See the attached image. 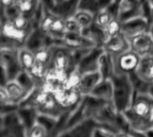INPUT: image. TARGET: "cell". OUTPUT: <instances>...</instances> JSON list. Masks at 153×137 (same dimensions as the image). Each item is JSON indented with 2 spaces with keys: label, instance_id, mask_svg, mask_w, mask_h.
<instances>
[{
  "label": "cell",
  "instance_id": "obj_1",
  "mask_svg": "<svg viewBox=\"0 0 153 137\" xmlns=\"http://www.w3.org/2000/svg\"><path fill=\"white\" fill-rule=\"evenodd\" d=\"M51 48L52 59L50 69L56 70H67L71 72L76 67L73 58L72 50L65 46H51Z\"/></svg>",
  "mask_w": 153,
  "mask_h": 137
},
{
  "label": "cell",
  "instance_id": "obj_2",
  "mask_svg": "<svg viewBox=\"0 0 153 137\" xmlns=\"http://www.w3.org/2000/svg\"><path fill=\"white\" fill-rule=\"evenodd\" d=\"M116 74H134L141 62V56L132 50H128L114 57Z\"/></svg>",
  "mask_w": 153,
  "mask_h": 137
},
{
  "label": "cell",
  "instance_id": "obj_3",
  "mask_svg": "<svg viewBox=\"0 0 153 137\" xmlns=\"http://www.w3.org/2000/svg\"><path fill=\"white\" fill-rule=\"evenodd\" d=\"M143 3L142 0H120L117 8V18L123 22L137 16H143Z\"/></svg>",
  "mask_w": 153,
  "mask_h": 137
},
{
  "label": "cell",
  "instance_id": "obj_4",
  "mask_svg": "<svg viewBox=\"0 0 153 137\" xmlns=\"http://www.w3.org/2000/svg\"><path fill=\"white\" fill-rule=\"evenodd\" d=\"M150 21L143 16H137L122 22V34L128 39L149 31Z\"/></svg>",
  "mask_w": 153,
  "mask_h": 137
},
{
  "label": "cell",
  "instance_id": "obj_5",
  "mask_svg": "<svg viewBox=\"0 0 153 137\" xmlns=\"http://www.w3.org/2000/svg\"><path fill=\"white\" fill-rule=\"evenodd\" d=\"M130 110L137 117L153 123V98L150 95H143L138 96Z\"/></svg>",
  "mask_w": 153,
  "mask_h": 137
},
{
  "label": "cell",
  "instance_id": "obj_6",
  "mask_svg": "<svg viewBox=\"0 0 153 137\" xmlns=\"http://www.w3.org/2000/svg\"><path fill=\"white\" fill-rule=\"evenodd\" d=\"M130 50L134 51L141 57L153 53V37L149 32H144L129 38Z\"/></svg>",
  "mask_w": 153,
  "mask_h": 137
},
{
  "label": "cell",
  "instance_id": "obj_7",
  "mask_svg": "<svg viewBox=\"0 0 153 137\" xmlns=\"http://www.w3.org/2000/svg\"><path fill=\"white\" fill-rule=\"evenodd\" d=\"M102 48L106 53L116 57L130 50L129 39L121 33L119 35L108 38L107 41L104 43Z\"/></svg>",
  "mask_w": 153,
  "mask_h": 137
},
{
  "label": "cell",
  "instance_id": "obj_8",
  "mask_svg": "<svg viewBox=\"0 0 153 137\" xmlns=\"http://www.w3.org/2000/svg\"><path fill=\"white\" fill-rule=\"evenodd\" d=\"M30 32L19 29L14 26V24L6 20H2V26H1V36L2 37L13 41L19 44L22 46H24L25 41L29 36Z\"/></svg>",
  "mask_w": 153,
  "mask_h": 137
},
{
  "label": "cell",
  "instance_id": "obj_9",
  "mask_svg": "<svg viewBox=\"0 0 153 137\" xmlns=\"http://www.w3.org/2000/svg\"><path fill=\"white\" fill-rule=\"evenodd\" d=\"M63 41H64V45L70 50L92 49L95 47H99L91 38L87 37L82 33L81 34L65 33Z\"/></svg>",
  "mask_w": 153,
  "mask_h": 137
},
{
  "label": "cell",
  "instance_id": "obj_10",
  "mask_svg": "<svg viewBox=\"0 0 153 137\" xmlns=\"http://www.w3.org/2000/svg\"><path fill=\"white\" fill-rule=\"evenodd\" d=\"M102 79V76L99 70L84 73L82 75L78 90L82 95H89Z\"/></svg>",
  "mask_w": 153,
  "mask_h": 137
},
{
  "label": "cell",
  "instance_id": "obj_11",
  "mask_svg": "<svg viewBox=\"0 0 153 137\" xmlns=\"http://www.w3.org/2000/svg\"><path fill=\"white\" fill-rule=\"evenodd\" d=\"M135 75L148 85H153V54L141 57L140 64L134 72Z\"/></svg>",
  "mask_w": 153,
  "mask_h": 137
},
{
  "label": "cell",
  "instance_id": "obj_12",
  "mask_svg": "<svg viewBox=\"0 0 153 137\" xmlns=\"http://www.w3.org/2000/svg\"><path fill=\"white\" fill-rule=\"evenodd\" d=\"M2 86L5 87L13 104L21 103L29 94V90L26 89L16 78L8 80L4 85Z\"/></svg>",
  "mask_w": 153,
  "mask_h": 137
},
{
  "label": "cell",
  "instance_id": "obj_13",
  "mask_svg": "<svg viewBox=\"0 0 153 137\" xmlns=\"http://www.w3.org/2000/svg\"><path fill=\"white\" fill-rule=\"evenodd\" d=\"M24 46L32 52H36L40 48L47 47V34L44 33L39 28L33 29L30 32L25 41Z\"/></svg>",
  "mask_w": 153,
  "mask_h": 137
},
{
  "label": "cell",
  "instance_id": "obj_14",
  "mask_svg": "<svg viewBox=\"0 0 153 137\" xmlns=\"http://www.w3.org/2000/svg\"><path fill=\"white\" fill-rule=\"evenodd\" d=\"M78 6L79 0H65L60 4H56L54 8L49 12L65 20L74 15V13L78 10Z\"/></svg>",
  "mask_w": 153,
  "mask_h": 137
},
{
  "label": "cell",
  "instance_id": "obj_15",
  "mask_svg": "<svg viewBox=\"0 0 153 137\" xmlns=\"http://www.w3.org/2000/svg\"><path fill=\"white\" fill-rule=\"evenodd\" d=\"M89 95L107 101L114 99V83L112 79H102Z\"/></svg>",
  "mask_w": 153,
  "mask_h": 137
},
{
  "label": "cell",
  "instance_id": "obj_16",
  "mask_svg": "<svg viewBox=\"0 0 153 137\" xmlns=\"http://www.w3.org/2000/svg\"><path fill=\"white\" fill-rule=\"evenodd\" d=\"M115 17H116V13L110 6L100 9L95 13L94 24L100 29L105 30Z\"/></svg>",
  "mask_w": 153,
  "mask_h": 137
},
{
  "label": "cell",
  "instance_id": "obj_17",
  "mask_svg": "<svg viewBox=\"0 0 153 137\" xmlns=\"http://www.w3.org/2000/svg\"><path fill=\"white\" fill-rule=\"evenodd\" d=\"M18 60L22 70L28 72L36 63L34 52L25 46H22L18 50Z\"/></svg>",
  "mask_w": 153,
  "mask_h": 137
},
{
  "label": "cell",
  "instance_id": "obj_18",
  "mask_svg": "<svg viewBox=\"0 0 153 137\" xmlns=\"http://www.w3.org/2000/svg\"><path fill=\"white\" fill-rule=\"evenodd\" d=\"M78 23L82 26V30L85 29L90 28L94 24V18H95V13L87 10H82V9H78L77 12L74 13L73 16Z\"/></svg>",
  "mask_w": 153,
  "mask_h": 137
},
{
  "label": "cell",
  "instance_id": "obj_19",
  "mask_svg": "<svg viewBox=\"0 0 153 137\" xmlns=\"http://www.w3.org/2000/svg\"><path fill=\"white\" fill-rule=\"evenodd\" d=\"M65 98L60 104V107L62 109H68L72 108L73 106L79 103L82 95L78 89H65Z\"/></svg>",
  "mask_w": 153,
  "mask_h": 137
},
{
  "label": "cell",
  "instance_id": "obj_20",
  "mask_svg": "<svg viewBox=\"0 0 153 137\" xmlns=\"http://www.w3.org/2000/svg\"><path fill=\"white\" fill-rule=\"evenodd\" d=\"M49 67L48 65H45L43 63L36 62V63L33 65V67L30 70L29 74L30 77L33 78V80L36 82H40L41 84L43 83L47 73L49 70Z\"/></svg>",
  "mask_w": 153,
  "mask_h": 137
},
{
  "label": "cell",
  "instance_id": "obj_21",
  "mask_svg": "<svg viewBox=\"0 0 153 137\" xmlns=\"http://www.w3.org/2000/svg\"><path fill=\"white\" fill-rule=\"evenodd\" d=\"M35 53V58L36 62L43 63L45 65H48L50 68V63H51V59H52V48L51 47H43L36 52Z\"/></svg>",
  "mask_w": 153,
  "mask_h": 137
},
{
  "label": "cell",
  "instance_id": "obj_22",
  "mask_svg": "<svg viewBox=\"0 0 153 137\" xmlns=\"http://www.w3.org/2000/svg\"><path fill=\"white\" fill-rule=\"evenodd\" d=\"M105 33L107 36V39L121 34L122 33V22L117 17H115L111 21V22L108 24L107 29H105Z\"/></svg>",
  "mask_w": 153,
  "mask_h": 137
},
{
  "label": "cell",
  "instance_id": "obj_23",
  "mask_svg": "<svg viewBox=\"0 0 153 137\" xmlns=\"http://www.w3.org/2000/svg\"><path fill=\"white\" fill-rule=\"evenodd\" d=\"M65 33H74V34L82 33V26L78 23V21L74 17L65 19Z\"/></svg>",
  "mask_w": 153,
  "mask_h": 137
},
{
  "label": "cell",
  "instance_id": "obj_24",
  "mask_svg": "<svg viewBox=\"0 0 153 137\" xmlns=\"http://www.w3.org/2000/svg\"><path fill=\"white\" fill-rule=\"evenodd\" d=\"M22 14L18 4H15L12 6H9L7 8L3 9V19L6 21H13L15 18H17L19 15Z\"/></svg>",
  "mask_w": 153,
  "mask_h": 137
},
{
  "label": "cell",
  "instance_id": "obj_25",
  "mask_svg": "<svg viewBox=\"0 0 153 137\" xmlns=\"http://www.w3.org/2000/svg\"><path fill=\"white\" fill-rule=\"evenodd\" d=\"M51 95H52V94L39 89L37 92V94L35 95V96L33 97V104L37 108L40 109L41 107H43L45 105V103L48 101V99L51 97Z\"/></svg>",
  "mask_w": 153,
  "mask_h": 137
},
{
  "label": "cell",
  "instance_id": "obj_26",
  "mask_svg": "<svg viewBox=\"0 0 153 137\" xmlns=\"http://www.w3.org/2000/svg\"><path fill=\"white\" fill-rule=\"evenodd\" d=\"M78 9L87 10L96 13L100 9V2L99 0H79Z\"/></svg>",
  "mask_w": 153,
  "mask_h": 137
},
{
  "label": "cell",
  "instance_id": "obj_27",
  "mask_svg": "<svg viewBox=\"0 0 153 137\" xmlns=\"http://www.w3.org/2000/svg\"><path fill=\"white\" fill-rule=\"evenodd\" d=\"M28 137H48V131L44 126L35 124L29 130Z\"/></svg>",
  "mask_w": 153,
  "mask_h": 137
},
{
  "label": "cell",
  "instance_id": "obj_28",
  "mask_svg": "<svg viewBox=\"0 0 153 137\" xmlns=\"http://www.w3.org/2000/svg\"><path fill=\"white\" fill-rule=\"evenodd\" d=\"M39 2L43 4V6L48 11H51L54 8V6L56 5L55 0H39Z\"/></svg>",
  "mask_w": 153,
  "mask_h": 137
},
{
  "label": "cell",
  "instance_id": "obj_29",
  "mask_svg": "<svg viewBox=\"0 0 153 137\" xmlns=\"http://www.w3.org/2000/svg\"><path fill=\"white\" fill-rule=\"evenodd\" d=\"M18 0H1V4H2V9L7 8L9 6H12L15 4H17Z\"/></svg>",
  "mask_w": 153,
  "mask_h": 137
},
{
  "label": "cell",
  "instance_id": "obj_30",
  "mask_svg": "<svg viewBox=\"0 0 153 137\" xmlns=\"http://www.w3.org/2000/svg\"><path fill=\"white\" fill-rule=\"evenodd\" d=\"M151 35H152V37H153V20L151 21V22H150V26H149V31H148Z\"/></svg>",
  "mask_w": 153,
  "mask_h": 137
},
{
  "label": "cell",
  "instance_id": "obj_31",
  "mask_svg": "<svg viewBox=\"0 0 153 137\" xmlns=\"http://www.w3.org/2000/svg\"><path fill=\"white\" fill-rule=\"evenodd\" d=\"M116 137H132L129 135H126V134H120V135H117Z\"/></svg>",
  "mask_w": 153,
  "mask_h": 137
},
{
  "label": "cell",
  "instance_id": "obj_32",
  "mask_svg": "<svg viewBox=\"0 0 153 137\" xmlns=\"http://www.w3.org/2000/svg\"><path fill=\"white\" fill-rule=\"evenodd\" d=\"M148 3H149V4L152 6V7H153V0H146Z\"/></svg>",
  "mask_w": 153,
  "mask_h": 137
},
{
  "label": "cell",
  "instance_id": "obj_33",
  "mask_svg": "<svg viewBox=\"0 0 153 137\" xmlns=\"http://www.w3.org/2000/svg\"><path fill=\"white\" fill-rule=\"evenodd\" d=\"M64 1H65V0H55V2H56V4H60V3H62V2H64Z\"/></svg>",
  "mask_w": 153,
  "mask_h": 137
},
{
  "label": "cell",
  "instance_id": "obj_34",
  "mask_svg": "<svg viewBox=\"0 0 153 137\" xmlns=\"http://www.w3.org/2000/svg\"><path fill=\"white\" fill-rule=\"evenodd\" d=\"M152 20H153V7H152Z\"/></svg>",
  "mask_w": 153,
  "mask_h": 137
},
{
  "label": "cell",
  "instance_id": "obj_35",
  "mask_svg": "<svg viewBox=\"0 0 153 137\" xmlns=\"http://www.w3.org/2000/svg\"><path fill=\"white\" fill-rule=\"evenodd\" d=\"M142 1H143V2H144V1H145V0H142Z\"/></svg>",
  "mask_w": 153,
  "mask_h": 137
}]
</instances>
